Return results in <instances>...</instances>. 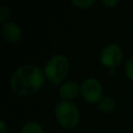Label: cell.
Wrapping results in <instances>:
<instances>
[{
  "mask_svg": "<svg viewBox=\"0 0 133 133\" xmlns=\"http://www.w3.org/2000/svg\"><path fill=\"white\" fill-rule=\"evenodd\" d=\"M101 2L105 6H107V7H112V6H114V5L117 4V1L116 0H102Z\"/></svg>",
  "mask_w": 133,
  "mask_h": 133,
  "instance_id": "4fadbf2b",
  "label": "cell"
},
{
  "mask_svg": "<svg viewBox=\"0 0 133 133\" xmlns=\"http://www.w3.org/2000/svg\"><path fill=\"white\" fill-rule=\"evenodd\" d=\"M69 60L63 55L52 56L45 64L44 74L53 83H59L68 74Z\"/></svg>",
  "mask_w": 133,
  "mask_h": 133,
  "instance_id": "3957f363",
  "label": "cell"
},
{
  "mask_svg": "<svg viewBox=\"0 0 133 133\" xmlns=\"http://www.w3.org/2000/svg\"><path fill=\"white\" fill-rule=\"evenodd\" d=\"M9 17V10L5 5H0V22H2L3 24L6 23V20Z\"/></svg>",
  "mask_w": 133,
  "mask_h": 133,
  "instance_id": "7c38bea8",
  "label": "cell"
},
{
  "mask_svg": "<svg viewBox=\"0 0 133 133\" xmlns=\"http://www.w3.org/2000/svg\"><path fill=\"white\" fill-rule=\"evenodd\" d=\"M80 94L88 103H96L102 99V85L95 78L85 79L80 85Z\"/></svg>",
  "mask_w": 133,
  "mask_h": 133,
  "instance_id": "277c9868",
  "label": "cell"
},
{
  "mask_svg": "<svg viewBox=\"0 0 133 133\" xmlns=\"http://www.w3.org/2000/svg\"><path fill=\"white\" fill-rule=\"evenodd\" d=\"M21 133H44L42 126L36 122H29L25 124L21 130Z\"/></svg>",
  "mask_w": 133,
  "mask_h": 133,
  "instance_id": "9c48e42d",
  "label": "cell"
},
{
  "mask_svg": "<svg viewBox=\"0 0 133 133\" xmlns=\"http://www.w3.org/2000/svg\"><path fill=\"white\" fill-rule=\"evenodd\" d=\"M45 81V74L32 63L20 66L14 72L10 78L11 89L21 96H29L36 92Z\"/></svg>",
  "mask_w": 133,
  "mask_h": 133,
  "instance_id": "6da1fadb",
  "label": "cell"
},
{
  "mask_svg": "<svg viewBox=\"0 0 133 133\" xmlns=\"http://www.w3.org/2000/svg\"><path fill=\"white\" fill-rule=\"evenodd\" d=\"M125 73L127 75V77L131 80H133V57H131L125 66Z\"/></svg>",
  "mask_w": 133,
  "mask_h": 133,
  "instance_id": "8fae6325",
  "label": "cell"
},
{
  "mask_svg": "<svg viewBox=\"0 0 133 133\" xmlns=\"http://www.w3.org/2000/svg\"><path fill=\"white\" fill-rule=\"evenodd\" d=\"M1 33L8 43H17L22 37V29L14 22H6L1 27Z\"/></svg>",
  "mask_w": 133,
  "mask_h": 133,
  "instance_id": "8992f818",
  "label": "cell"
},
{
  "mask_svg": "<svg viewBox=\"0 0 133 133\" xmlns=\"http://www.w3.org/2000/svg\"><path fill=\"white\" fill-rule=\"evenodd\" d=\"M95 3V0H73L72 4L75 6H78L80 8H87L88 6L92 5Z\"/></svg>",
  "mask_w": 133,
  "mask_h": 133,
  "instance_id": "30bf717a",
  "label": "cell"
},
{
  "mask_svg": "<svg viewBox=\"0 0 133 133\" xmlns=\"http://www.w3.org/2000/svg\"><path fill=\"white\" fill-rule=\"evenodd\" d=\"M0 127H1V133H6L7 127H6V124L4 123V121H1L0 122Z\"/></svg>",
  "mask_w": 133,
  "mask_h": 133,
  "instance_id": "5bb4252c",
  "label": "cell"
},
{
  "mask_svg": "<svg viewBox=\"0 0 133 133\" xmlns=\"http://www.w3.org/2000/svg\"><path fill=\"white\" fill-rule=\"evenodd\" d=\"M55 117L62 128L71 129L79 121V111L74 103L62 100L55 106Z\"/></svg>",
  "mask_w": 133,
  "mask_h": 133,
  "instance_id": "7a4b0ae2",
  "label": "cell"
},
{
  "mask_svg": "<svg viewBox=\"0 0 133 133\" xmlns=\"http://www.w3.org/2000/svg\"><path fill=\"white\" fill-rule=\"evenodd\" d=\"M122 49L119 46L115 44H109L106 47L103 48L100 55V60L102 64H104L107 68H114L116 66L121 59H122Z\"/></svg>",
  "mask_w": 133,
  "mask_h": 133,
  "instance_id": "5b68a950",
  "label": "cell"
},
{
  "mask_svg": "<svg viewBox=\"0 0 133 133\" xmlns=\"http://www.w3.org/2000/svg\"><path fill=\"white\" fill-rule=\"evenodd\" d=\"M115 107V103L112 98L104 97L99 101V109L104 112H111Z\"/></svg>",
  "mask_w": 133,
  "mask_h": 133,
  "instance_id": "ba28073f",
  "label": "cell"
},
{
  "mask_svg": "<svg viewBox=\"0 0 133 133\" xmlns=\"http://www.w3.org/2000/svg\"><path fill=\"white\" fill-rule=\"evenodd\" d=\"M79 91H80V86L78 85V83L76 81H73V80L62 83L58 90L59 96L62 99H65L66 101L75 98Z\"/></svg>",
  "mask_w": 133,
  "mask_h": 133,
  "instance_id": "52a82bcc",
  "label": "cell"
}]
</instances>
